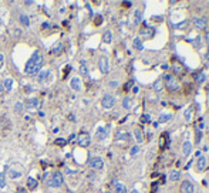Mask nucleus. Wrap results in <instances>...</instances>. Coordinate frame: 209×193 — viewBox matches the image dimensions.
Here are the masks:
<instances>
[{
	"mask_svg": "<svg viewBox=\"0 0 209 193\" xmlns=\"http://www.w3.org/2000/svg\"><path fill=\"white\" fill-rule=\"evenodd\" d=\"M41 64H43V58H41L40 53L38 51H36V53H33V55L30 57V60L27 61V64H26L24 67V73L29 75H34L38 73V70H40Z\"/></svg>",
	"mask_w": 209,
	"mask_h": 193,
	"instance_id": "nucleus-1",
	"label": "nucleus"
},
{
	"mask_svg": "<svg viewBox=\"0 0 209 193\" xmlns=\"http://www.w3.org/2000/svg\"><path fill=\"white\" fill-rule=\"evenodd\" d=\"M63 180H64V177L60 172H54L53 176L49 177V180H47V186L49 188H60L63 185Z\"/></svg>",
	"mask_w": 209,
	"mask_h": 193,
	"instance_id": "nucleus-2",
	"label": "nucleus"
},
{
	"mask_svg": "<svg viewBox=\"0 0 209 193\" xmlns=\"http://www.w3.org/2000/svg\"><path fill=\"white\" fill-rule=\"evenodd\" d=\"M165 81H167V88H168L169 91H175L179 88V82H178V80H176L175 77H172V75H167L165 77Z\"/></svg>",
	"mask_w": 209,
	"mask_h": 193,
	"instance_id": "nucleus-3",
	"label": "nucleus"
},
{
	"mask_svg": "<svg viewBox=\"0 0 209 193\" xmlns=\"http://www.w3.org/2000/svg\"><path fill=\"white\" fill-rule=\"evenodd\" d=\"M90 135L88 134H86V132H82V134H80L77 138V144L80 145V146H82V148H87L88 145H90Z\"/></svg>",
	"mask_w": 209,
	"mask_h": 193,
	"instance_id": "nucleus-4",
	"label": "nucleus"
},
{
	"mask_svg": "<svg viewBox=\"0 0 209 193\" xmlns=\"http://www.w3.org/2000/svg\"><path fill=\"white\" fill-rule=\"evenodd\" d=\"M114 102H115L114 97H112V95H110V94L104 95L103 101H101V104H103V107L105 108V109H110V108L114 107Z\"/></svg>",
	"mask_w": 209,
	"mask_h": 193,
	"instance_id": "nucleus-5",
	"label": "nucleus"
},
{
	"mask_svg": "<svg viewBox=\"0 0 209 193\" xmlns=\"http://www.w3.org/2000/svg\"><path fill=\"white\" fill-rule=\"evenodd\" d=\"M195 189H193V185L191 183L189 180H185L182 182V185H181V193H193Z\"/></svg>",
	"mask_w": 209,
	"mask_h": 193,
	"instance_id": "nucleus-6",
	"label": "nucleus"
},
{
	"mask_svg": "<svg viewBox=\"0 0 209 193\" xmlns=\"http://www.w3.org/2000/svg\"><path fill=\"white\" fill-rule=\"evenodd\" d=\"M193 26H195L198 30H205L206 29V20L204 19V17H195V19H193Z\"/></svg>",
	"mask_w": 209,
	"mask_h": 193,
	"instance_id": "nucleus-7",
	"label": "nucleus"
},
{
	"mask_svg": "<svg viewBox=\"0 0 209 193\" xmlns=\"http://www.w3.org/2000/svg\"><path fill=\"white\" fill-rule=\"evenodd\" d=\"M26 107L29 111H36L37 107H38V99L37 98H29L27 102H26Z\"/></svg>",
	"mask_w": 209,
	"mask_h": 193,
	"instance_id": "nucleus-8",
	"label": "nucleus"
},
{
	"mask_svg": "<svg viewBox=\"0 0 209 193\" xmlns=\"http://www.w3.org/2000/svg\"><path fill=\"white\" fill-rule=\"evenodd\" d=\"M98 67H100V70H101V73L107 74V73H108V58H107V57H101V58H100Z\"/></svg>",
	"mask_w": 209,
	"mask_h": 193,
	"instance_id": "nucleus-9",
	"label": "nucleus"
},
{
	"mask_svg": "<svg viewBox=\"0 0 209 193\" xmlns=\"http://www.w3.org/2000/svg\"><path fill=\"white\" fill-rule=\"evenodd\" d=\"M90 166L93 169H101L104 166V162L101 158H93V159L90 160Z\"/></svg>",
	"mask_w": 209,
	"mask_h": 193,
	"instance_id": "nucleus-10",
	"label": "nucleus"
},
{
	"mask_svg": "<svg viewBox=\"0 0 209 193\" xmlns=\"http://www.w3.org/2000/svg\"><path fill=\"white\" fill-rule=\"evenodd\" d=\"M71 88H73L74 91H81V80L77 77H74L73 80H71Z\"/></svg>",
	"mask_w": 209,
	"mask_h": 193,
	"instance_id": "nucleus-11",
	"label": "nucleus"
},
{
	"mask_svg": "<svg viewBox=\"0 0 209 193\" xmlns=\"http://www.w3.org/2000/svg\"><path fill=\"white\" fill-rule=\"evenodd\" d=\"M182 151H184L185 156H189V153L192 152V144H191L189 141H185L184 145H182Z\"/></svg>",
	"mask_w": 209,
	"mask_h": 193,
	"instance_id": "nucleus-12",
	"label": "nucleus"
},
{
	"mask_svg": "<svg viewBox=\"0 0 209 193\" xmlns=\"http://www.w3.org/2000/svg\"><path fill=\"white\" fill-rule=\"evenodd\" d=\"M50 74H51V71H50L49 68H47V70H43L40 74H38V81H40V82H46V80L49 78Z\"/></svg>",
	"mask_w": 209,
	"mask_h": 193,
	"instance_id": "nucleus-13",
	"label": "nucleus"
},
{
	"mask_svg": "<svg viewBox=\"0 0 209 193\" xmlns=\"http://www.w3.org/2000/svg\"><path fill=\"white\" fill-rule=\"evenodd\" d=\"M37 185H38V182H37L34 177H27V189L33 190L37 188Z\"/></svg>",
	"mask_w": 209,
	"mask_h": 193,
	"instance_id": "nucleus-14",
	"label": "nucleus"
},
{
	"mask_svg": "<svg viewBox=\"0 0 209 193\" xmlns=\"http://www.w3.org/2000/svg\"><path fill=\"white\" fill-rule=\"evenodd\" d=\"M105 136H107V128H98L97 129V138L100 141H103L105 139Z\"/></svg>",
	"mask_w": 209,
	"mask_h": 193,
	"instance_id": "nucleus-15",
	"label": "nucleus"
},
{
	"mask_svg": "<svg viewBox=\"0 0 209 193\" xmlns=\"http://www.w3.org/2000/svg\"><path fill=\"white\" fill-rule=\"evenodd\" d=\"M114 188H115V193H127V188H125V185L119 183V182L115 183Z\"/></svg>",
	"mask_w": 209,
	"mask_h": 193,
	"instance_id": "nucleus-16",
	"label": "nucleus"
},
{
	"mask_svg": "<svg viewBox=\"0 0 209 193\" xmlns=\"http://www.w3.org/2000/svg\"><path fill=\"white\" fill-rule=\"evenodd\" d=\"M61 50H63V44H61V43H56L50 53H51V54H60V53H61Z\"/></svg>",
	"mask_w": 209,
	"mask_h": 193,
	"instance_id": "nucleus-17",
	"label": "nucleus"
},
{
	"mask_svg": "<svg viewBox=\"0 0 209 193\" xmlns=\"http://www.w3.org/2000/svg\"><path fill=\"white\" fill-rule=\"evenodd\" d=\"M128 138H130V136H128V134L125 131H119L118 134H117V136H115V139L117 141H128Z\"/></svg>",
	"mask_w": 209,
	"mask_h": 193,
	"instance_id": "nucleus-18",
	"label": "nucleus"
},
{
	"mask_svg": "<svg viewBox=\"0 0 209 193\" xmlns=\"http://www.w3.org/2000/svg\"><path fill=\"white\" fill-rule=\"evenodd\" d=\"M80 74H81L82 77H88V68H87L86 63H81V64H80Z\"/></svg>",
	"mask_w": 209,
	"mask_h": 193,
	"instance_id": "nucleus-19",
	"label": "nucleus"
},
{
	"mask_svg": "<svg viewBox=\"0 0 209 193\" xmlns=\"http://www.w3.org/2000/svg\"><path fill=\"white\" fill-rule=\"evenodd\" d=\"M152 34H154V30H152V29L141 30V36H142L144 38H149V37H152Z\"/></svg>",
	"mask_w": 209,
	"mask_h": 193,
	"instance_id": "nucleus-20",
	"label": "nucleus"
},
{
	"mask_svg": "<svg viewBox=\"0 0 209 193\" xmlns=\"http://www.w3.org/2000/svg\"><path fill=\"white\" fill-rule=\"evenodd\" d=\"M111 40H112V34H111L110 30H107L105 33H104V36H103V41L108 44V43H111Z\"/></svg>",
	"mask_w": 209,
	"mask_h": 193,
	"instance_id": "nucleus-21",
	"label": "nucleus"
},
{
	"mask_svg": "<svg viewBox=\"0 0 209 193\" xmlns=\"http://www.w3.org/2000/svg\"><path fill=\"white\" fill-rule=\"evenodd\" d=\"M20 176H21V170H16L14 168L10 169V177H13V179H19Z\"/></svg>",
	"mask_w": 209,
	"mask_h": 193,
	"instance_id": "nucleus-22",
	"label": "nucleus"
},
{
	"mask_svg": "<svg viewBox=\"0 0 209 193\" xmlns=\"http://www.w3.org/2000/svg\"><path fill=\"white\" fill-rule=\"evenodd\" d=\"M162 88H164V81H162V80H156L155 84H154V90L160 92Z\"/></svg>",
	"mask_w": 209,
	"mask_h": 193,
	"instance_id": "nucleus-23",
	"label": "nucleus"
},
{
	"mask_svg": "<svg viewBox=\"0 0 209 193\" xmlns=\"http://www.w3.org/2000/svg\"><path fill=\"white\" fill-rule=\"evenodd\" d=\"M132 45H134V48H137V50H142V48H144L141 38H135V40L132 41Z\"/></svg>",
	"mask_w": 209,
	"mask_h": 193,
	"instance_id": "nucleus-24",
	"label": "nucleus"
},
{
	"mask_svg": "<svg viewBox=\"0 0 209 193\" xmlns=\"http://www.w3.org/2000/svg\"><path fill=\"white\" fill-rule=\"evenodd\" d=\"M141 20H142V13H141V10H135L134 23H135V24H138V23H141Z\"/></svg>",
	"mask_w": 209,
	"mask_h": 193,
	"instance_id": "nucleus-25",
	"label": "nucleus"
},
{
	"mask_svg": "<svg viewBox=\"0 0 209 193\" xmlns=\"http://www.w3.org/2000/svg\"><path fill=\"white\" fill-rule=\"evenodd\" d=\"M4 186H6V172H2L0 173V188H2V189H3Z\"/></svg>",
	"mask_w": 209,
	"mask_h": 193,
	"instance_id": "nucleus-26",
	"label": "nucleus"
},
{
	"mask_svg": "<svg viewBox=\"0 0 209 193\" xmlns=\"http://www.w3.org/2000/svg\"><path fill=\"white\" fill-rule=\"evenodd\" d=\"M20 23L24 26H29L30 24V20H29V16H26V14H20Z\"/></svg>",
	"mask_w": 209,
	"mask_h": 193,
	"instance_id": "nucleus-27",
	"label": "nucleus"
},
{
	"mask_svg": "<svg viewBox=\"0 0 209 193\" xmlns=\"http://www.w3.org/2000/svg\"><path fill=\"white\" fill-rule=\"evenodd\" d=\"M205 165H206L205 156H201V158L198 159V168H199V169H204V168H205Z\"/></svg>",
	"mask_w": 209,
	"mask_h": 193,
	"instance_id": "nucleus-28",
	"label": "nucleus"
},
{
	"mask_svg": "<svg viewBox=\"0 0 209 193\" xmlns=\"http://www.w3.org/2000/svg\"><path fill=\"white\" fill-rule=\"evenodd\" d=\"M4 87H6V90L7 91L12 90V87H13V80L12 78H7V80L4 81Z\"/></svg>",
	"mask_w": 209,
	"mask_h": 193,
	"instance_id": "nucleus-29",
	"label": "nucleus"
},
{
	"mask_svg": "<svg viewBox=\"0 0 209 193\" xmlns=\"http://www.w3.org/2000/svg\"><path fill=\"white\" fill-rule=\"evenodd\" d=\"M178 176H179V172H178V170H172V172L169 173V179H171V180H176Z\"/></svg>",
	"mask_w": 209,
	"mask_h": 193,
	"instance_id": "nucleus-30",
	"label": "nucleus"
},
{
	"mask_svg": "<svg viewBox=\"0 0 209 193\" xmlns=\"http://www.w3.org/2000/svg\"><path fill=\"white\" fill-rule=\"evenodd\" d=\"M134 134H135V138H137V141H138V142H142V132L139 131V129H135V132H134Z\"/></svg>",
	"mask_w": 209,
	"mask_h": 193,
	"instance_id": "nucleus-31",
	"label": "nucleus"
},
{
	"mask_svg": "<svg viewBox=\"0 0 209 193\" xmlns=\"http://www.w3.org/2000/svg\"><path fill=\"white\" fill-rule=\"evenodd\" d=\"M54 144L57 145V146H66L67 141H66V139H63V138H60V139H56V142H54Z\"/></svg>",
	"mask_w": 209,
	"mask_h": 193,
	"instance_id": "nucleus-32",
	"label": "nucleus"
},
{
	"mask_svg": "<svg viewBox=\"0 0 209 193\" xmlns=\"http://www.w3.org/2000/svg\"><path fill=\"white\" fill-rule=\"evenodd\" d=\"M174 70H175V73H178V74H182V73H184V70H182V67H181L179 64L174 66Z\"/></svg>",
	"mask_w": 209,
	"mask_h": 193,
	"instance_id": "nucleus-33",
	"label": "nucleus"
},
{
	"mask_svg": "<svg viewBox=\"0 0 209 193\" xmlns=\"http://www.w3.org/2000/svg\"><path fill=\"white\" fill-rule=\"evenodd\" d=\"M171 118H172L171 115H165V114H164V115H161L160 119H161V122H167V121H169Z\"/></svg>",
	"mask_w": 209,
	"mask_h": 193,
	"instance_id": "nucleus-34",
	"label": "nucleus"
},
{
	"mask_svg": "<svg viewBox=\"0 0 209 193\" xmlns=\"http://www.w3.org/2000/svg\"><path fill=\"white\" fill-rule=\"evenodd\" d=\"M123 105H124V108H125V109H128V108H130V98H124Z\"/></svg>",
	"mask_w": 209,
	"mask_h": 193,
	"instance_id": "nucleus-35",
	"label": "nucleus"
},
{
	"mask_svg": "<svg viewBox=\"0 0 209 193\" xmlns=\"http://www.w3.org/2000/svg\"><path fill=\"white\" fill-rule=\"evenodd\" d=\"M196 80L199 82H202L204 80H205V74H204V73H199V74H196Z\"/></svg>",
	"mask_w": 209,
	"mask_h": 193,
	"instance_id": "nucleus-36",
	"label": "nucleus"
},
{
	"mask_svg": "<svg viewBox=\"0 0 209 193\" xmlns=\"http://www.w3.org/2000/svg\"><path fill=\"white\" fill-rule=\"evenodd\" d=\"M191 115H192V109H191V108H188V109L185 111V118L189 119V118H191Z\"/></svg>",
	"mask_w": 209,
	"mask_h": 193,
	"instance_id": "nucleus-37",
	"label": "nucleus"
},
{
	"mask_svg": "<svg viewBox=\"0 0 209 193\" xmlns=\"http://www.w3.org/2000/svg\"><path fill=\"white\" fill-rule=\"evenodd\" d=\"M141 122H142V123L149 122V115H142V116H141Z\"/></svg>",
	"mask_w": 209,
	"mask_h": 193,
	"instance_id": "nucleus-38",
	"label": "nucleus"
},
{
	"mask_svg": "<svg viewBox=\"0 0 209 193\" xmlns=\"http://www.w3.org/2000/svg\"><path fill=\"white\" fill-rule=\"evenodd\" d=\"M138 152H139V148H138V146H134V148L131 149V155H132V156H134V155H137V153H138Z\"/></svg>",
	"mask_w": 209,
	"mask_h": 193,
	"instance_id": "nucleus-39",
	"label": "nucleus"
},
{
	"mask_svg": "<svg viewBox=\"0 0 209 193\" xmlns=\"http://www.w3.org/2000/svg\"><path fill=\"white\" fill-rule=\"evenodd\" d=\"M21 107H23V105H21L20 102H19V104H16V109H17V111H21Z\"/></svg>",
	"mask_w": 209,
	"mask_h": 193,
	"instance_id": "nucleus-40",
	"label": "nucleus"
},
{
	"mask_svg": "<svg viewBox=\"0 0 209 193\" xmlns=\"http://www.w3.org/2000/svg\"><path fill=\"white\" fill-rule=\"evenodd\" d=\"M110 85H111V87H114V88H115V87L118 85V82H117V81H111V82H110Z\"/></svg>",
	"mask_w": 209,
	"mask_h": 193,
	"instance_id": "nucleus-41",
	"label": "nucleus"
},
{
	"mask_svg": "<svg viewBox=\"0 0 209 193\" xmlns=\"http://www.w3.org/2000/svg\"><path fill=\"white\" fill-rule=\"evenodd\" d=\"M51 26L49 24V23H43V29H50Z\"/></svg>",
	"mask_w": 209,
	"mask_h": 193,
	"instance_id": "nucleus-42",
	"label": "nucleus"
},
{
	"mask_svg": "<svg viewBox=\"0 0 209 193\" xmlns=\"http://www.w3.org/2000/svg\"><path fill=\"white\" fill-rule=\"evenodd\" d=\"M100 23H101V16H98L97 20H95V24H100Z\"/></svg>",
	"mask_w": 209,
	"mask_h": 193,
	"instance_id": "nucleus-43",
	"label": "nucleus"
},
{
	"mask_svg": "<svg viewBox=\"0 0 209 193\" xmlns=\"http://www.w3.org/2000/svg\"><path fill=\"white\" fill-rule=\"evenodd\" d=\"M3 60H4V57H3V54H0V63H3Z\"/></svg>",
	"mask_w": 209,
	"mask_h": 193,
	"instance_id": "nucleus-44",
	"label": "nucleus"
},
{
	"mask_svg": "<svg viewBox=\"0 0 209 193\" xmlns=\"http://www.w3.org/2000/svg\"><path fill=\"white\" fill-rule=\"evenodd\" d=\"M0 24H2V19H0Z\"/></svg>",
	"mask_w": 209,
	"mask_h": 193,
	"instance_id": "nucleus-45",
	"label": "nucleus"
},
{
	"mask_svg": "<svg viewBox=\"0 0 209 193\" xmlns=\"http://www.w3.org/2000/svg\"><path fill=\"white\" fill-rule=\"evenodd\" d=\"M105 193H108V192H105Z\"/></svg>",
	"mask_w": 209,
	"mask_h": 193,
	"instance_id": "nucleus-46",
	"label": "nucleus"
}]
</instances>
